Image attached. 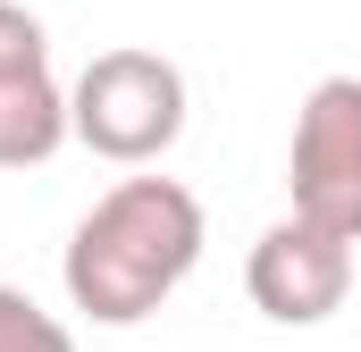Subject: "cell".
<instances>
[{"label":"cell","mask_w":361,"mask_h":352,"mask_svg":"<svg viewBox=\"0 0 361 352\" xmlns=\"http://www.w3.org/2000/svg\"><path fill=\"white\" fill-rule=\"evenodd\" d=\"M68 134L85 151H101V160H118V168L160 160L185 134L177 59H160V51H101V59H85V76L68 92Z\"/></svg>","instance_id":"obj_2"},{"label":"cell","mask_w":361,"mask_h":352,"mask_svg":"<svg viewBox=\"0 0 361 352\" xmlns=\"http://www.w3.org/2000/svg\"><path fill=\"white\" fill-rule=\"evenodd\" d=\"M0 352H76V336L17 285H0Z\"/></svg>","instance_id":"obj_6"},{"label":"cell","mask_w":361,"mask_h":352,"mask_svg":"<svg viewBox=\"0 0 361 352\" xmlns=\"http://www.w3.org/2000/svg\"><path fill=\"white\" fill-rule=\"evenodd\" d=\"M286 193L294 218H311L336 244H361V76H328L294 109Z\"/></svg>","instance_id":"obj_3"},{"label":"cell","mask_w":361,"mask_h":352,"mask_svg":"<svg viewBox=\"0 0 361 352\" xmlns=\"http://www.w3.org/2000/svg\"><path fill=\"white\" fill-rule=\"evenodd\" d=\"M68 143V92L51 76H8L0 84V168H42Z\"/></svg>","instance_id":"obj_5"},{"label":"cell","mask_w":361,"mask_h":352,"mask_svg":"<svg viewBox=\"0 0 361 352\" xmlns=\"http://www.w3.org/2000/svg\"><path fill=\"white\" fill-rule=\"evenodd\" d=\"M202 260V201L177 176H126L68 235V302L101 327L152 319Z\"/></svg>","instance_id":"obj_1"},{"label":"cell","mask_w":361,"mask_h":352,"mask_svg":"<svg viewBox=\"0 0 361 352\" xmlns=\"http://www.w3.org/2000/svg\"><path fill=\"white\" fill-rule=\"evenodd\" d=\"M244 285H252L261 319H277V327H319L353 294V244L319 235L311 218H277L269 235L252 244V260H244Z\"/></svg>","instance_id":"obj_4"},{"label":"cell","mask_w":361,"mask_h":352,"mask_svg":"<svg viewBox=\"0 0 361 352\" xmlns=\"http://www.w3.org/2000/svg\"><path fill=\"white\" fill-rule=\"evenodd\" d=\"M8 76H51L42 17H25L17 0H0V84H8Z\"/></svg>","instance_id":"obj_7"}]
</instances>
